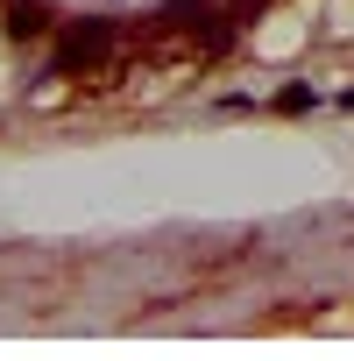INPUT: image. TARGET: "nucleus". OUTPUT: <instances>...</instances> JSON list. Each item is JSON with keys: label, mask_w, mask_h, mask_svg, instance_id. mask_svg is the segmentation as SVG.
I'll return each mask as SVG.
<instances>
[{"label": "nucleus", "mask_w": 354, "mask_h": 361, "mask_svg": "<svg viewBox=\"0 0 354 361\" xmlns=\"http://www.w3.org/2000/svg\"><path fill=\"white\" fill-rule=\"evenodd\" d=\"M114 50H121V29H114V22H64V29H57V71H71V78L106 71Z\"/></svg>", "instance_id": "1"}, {"label": "nucleus", "mask_w": 354, "mask_h": 361, "mask_svg": "<svg viewBox=\"0 0 354 361\" xmlns=\"http://www.w3.org/2000/svg\"><path fill=\"white\" fill-rule=\"evenodd\" d=\"M8 36H15V43L50 36V8H43V0H8Z\"/></svg>", "instance_id": "2"}, {"label": "nucleus", "mask_w": 354, "mask_h": 361, "mask_svg": "<svg viewBox=\"0 0 354 361\" xmlns=\"http://www.w3.org/2000/svg\"><path fill=\"white\" fill-rule=\"evenodd\" d=\"M269 106H276V114H312V106H326V99H319L312 85H291V92H276Z\"/></svg>", "instance_id": "3"}, {"label": "nucleus", "mask_w": 354, "mask_h": 361, "mask_svg": "<svg viewBox=\"0 0 354 361\" xmlns=\"http://www.w3.org/2000/svg\"><path fill=\"white\" fill-rule=\"evenodd\" d=\"M340 106H354V92H347V99H340Z\"/></svg>", "instance_id": "4"}]
</instances>
